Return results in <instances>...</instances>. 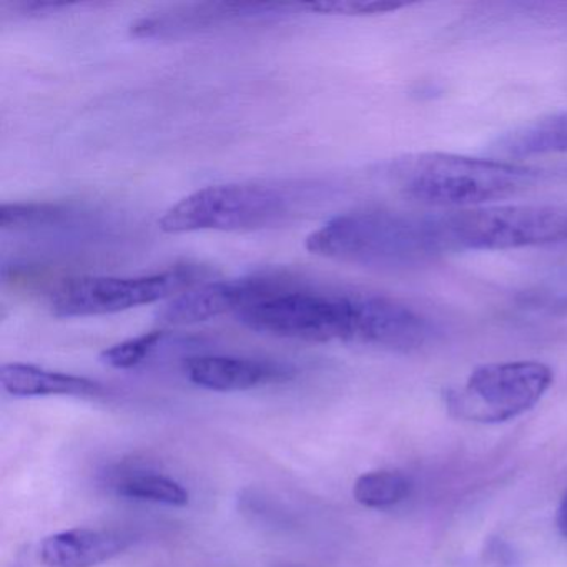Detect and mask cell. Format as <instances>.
I'll return each mask as SVG.
<instances>
[{
    "instance_id": "8",
    "label": "cell",
    "mask_w": 567,
    "mask_h": 567,
    "mask_svg": "<svg viewBox=\"0 0 567 567\" xmlns=\"http://www.w3.org/2000/svg\"><path fill=\"white\" fill-rule=\"evenodd\" d=\"M305 4L278 2H205L181 6L168 11L154 12L137 19L131 25V35L137 39H177L202 34L212 29L240 22L268 21L291 16Z\"/></svg>"
},
{
    "instance_id": "15",
    "label": "cell",
    "mask_w": 567,
    "mask_h": 567,
    "mask_svg": "<svg viewBox=\"0 0 567 567\" xmlns=\"http://www.w3.org/2000/svg\"><path fill=\"white\" fill-rule=\"evenodd\" d=\"M114 493L127 499L185 507L190 494L178 481L154 471H128L114 481Z\"/></svg>"
},
{
    "instance_id": "16",
    "label": "cell",
    "mask_w": 567,
    "mask_h": 567,
    "mask_svg": "<svg viewBox=\"0 0 567 567\" xmlns=\"http://www.w3.org/2000/svg\"><path fill=\"white\" fill-rule=\"evenodd\" d=\"M410 491V480L403 473L381 470L358 477L353 486V496L361 506L384 509L406 499Z\"/></svg>"
},
{
    "instance_id": "12",
    "label": "cell",
    "mask_w": 567,
    "mask_h": 567,
    "mask_svg": "<svg viewBox=\"0 0 567 567\" xmlns=\"http://www.w3.org/2000/svg\"><path fill=\"white\" fill-rule=\"evenodd\" d=\"M0 386L14 398H97L105 394L104 384L97 380L29 363H8L0 368Z\"/></svg>"
},
{
    "instance_id": "5",
    "label": "cell",
    "mask_w": 567,
    "mask_h": 567,
    "mask_svg": "<svg viewBox=\"0 0 567 567\" xmlns=\"http://www.w3.org/2000/svg\"><path fill=\"white\" fill-rule=\"evenodd\" d=\"M437 255L567 244V205H493L427 214Z\"/></svg>"
},
{
    "instance_id": "18",
    "label": "cell",
    "mask_w": 567,
    "mask_h": 567,
    "mask_svg": "<svg viewBox=\"0 0 567 567\" xmlns=\"http://www.w3.org/2000/svg\"><path fill=\"white\" fill-rule=\"evenodd\" d=\"M305 6H307V11H313L317 14L358 18V16L390 14V12L408 8L411 2H403V0H333L331 2L330 0V2H315V4Z\"/></svg>"
},
{
    "instance_id": "13",
    "label": "cell",
    "mask_w": 567,
    "mask_h": 567,
    "mask_svg": "<svg viewBox=\"0 0 567 567\" xmlns=\"http://www.w3.org/2000/svg\"><path fill=\"white\" fill-rule=\"evenodd\" d=\"M89 220V212L61 204H4L0 207V228L4 234H31L78 227Z\"/></svg>"
},
{
    "instance_id": "1",
    "label": "cell",
    "mask_w": 567,
    "mask_h": 567,
    "mask_svg": "<svg viewBox=\"0 0 567 567\" xmlns=\"http://www.w3.org/2000/svg\"><path fill=\"white\" fill-rule=\"evenodd\" d=\"M248 330L307 343L367 344L403 351L417 317L393 298L363 291L320 290L291 278L285 287L235 315Z\"/></svg>"
},
{
    "instance_id": "7",
    "label": "cell",
    "mask_w": 567,
    "mask_h": 567,
    "mask_svg": "<svg viewBox=\"0 0 567 567\" xmlns=\"http://www.w3.org/2000/svg\"><path fill=\"white\" fill-rule=\"evenodd\" d=\"M553 384V370L539 361H506L476 368L460 390L447 393L451 414L497 424L533 410Z\"/></svg>"
},
{
    "instance_id": "2",
    "label": "cell",
    "mask_w": 567,
    "mask_h": 567,
    "mask_svg": "<svg viewBox=\"0 0 567 567\" xmlns=\"http://www.w3.org/2000/svg\"><path fill=\"white\" fill-rule=\"evenodd\" d=\"M320 198L310 182H238L210 185L182 198L158 225L165 234L257 231L303 217Z\"/></svg>"
},
{
    "instance_id": "10",
    "label": "cell",
    "mask_w": 567,
    "mask_h": 567,
    "mask_svg": "<svg viewBox=\"0 0 567 567\" xmlns=\"http://www.w3.org/2000/svg\"><path fill=\"white\" fill-rule=\"evenodd\" d=\"M184 371L195 386L218 393L247 391L265 384L281 383L295 377V370L277 361L254 358L198 354L184 361Z\"/></svg>"
},
{
    "instance_id": "14",
    "label": "cell",
    "mask_w": 567,
    "mask_h": 567,
    "mask_svg": "<svg viewBox=\"0 0 567 567\" xmlns=\"http://www.w3.org/2000/svg\"><path fill=\"white\" fill-rule=\"evenodd\" d=\"M497 151L514 158L567 154V111L511 132L497 142Z\"/></svg>"
},
{
    "instance_id": "19",
    "label": "cell",
    "mask_w": 567,
    "mask_h": 567,
    "mask_svg": "<svg viewBox=\"0 0 567 567\" xmlns=\"http://www.w3.org/2000/svg\"><path fill=\"white\" fill-rule=\"evenodd\" d=\"M6 8H11L16 16L22 18H41V16L58 14V12L65 11V9L75 8L74 2H58V0H21V2H9L2 4Z\"/></svg>"
},
{
    "instance_id": "3",
    "label": "cell",
    "mask_w": 567,
    "mask_h": 567,
    "mask_svg": "<svg viewBox=\"0 0 567 567\" xmlns=\"http://www.w3.org/2000/svg\"><path fill=\"white\" fill-rule=\"evenodd\" d=\"M391 182L408 200L426 207L480 208L536 184L539 171L516 162L453 154H414L391 164Z\"/></svg>"
},
{
    "instance_id": "11",
    "label": "cell",
    "mask_w": 567,
    "mask_h": 567,
    "mask_svg": "<svg viewBox=\"0 0 567 567\" xmlns=\"http://www.w3.org/2000/svg\"><path fill=\"white\" fill-rule=\"evenodd\" d=\"M132 544L134 536L125 530L75 527L45 537L39 557L48 567H95L121 556Z\"/></svg>"
},
{
    "instance_id": "6",
    "label": "cell",
    "mask_w": 567,
    "mask_h": 567,
    "mask_svg": "<svg viewBox=\"0 0 567 567\" xmlns=\"http://www.w3.org/2000/svg\"><path fill=\"white\" fill-rule=\"evenodd\" d=\"M210 277V268L187 264L137 277L72 278L55 288L49 307L58 318L121 313L178 297Z\"/></svg>"
},
{
    "instance_id": "9",
    "label": "cell",
    "mask_w": 567,
    "mask_h": 567,
    "mask_svg": "<svg viewBox=\"0 0 567 567\" xmlns=\"http://www.w3.org/2000/svg\"><path fill=\"white\" fill-rule=\"evenodd\" d=\"M293 277L281 274H257L230 280H212L172 298L158 310L165 324H194L228 313H240L255 301L285 287Z\"/></svg>"
},
{
    "instance_id": "17",
    "label": "cell",
    "mask_w": 567,
    "mask_h": 567,
    "mask_svg": "<svg viewBox=\"0 0 567 567\" xmlns=\"http://www.w3.org/2000/svg\"><path fill=\"white\" fill-rule=\"evenodd\" d=\"M167 331L154 330L148 333L138 334L131 340L122 341L102 351L101 361L115 370H128L144 363L167 338Z\"/></svg>"
},
{
    "instance_id": "20",
    "label": "cell",
    "mask_w": 567,
    "mask_h": 567,
    "mask_svg": "<svg viewBox=\"0 0 567 567\" xmlns=\"http://www.w3.org/2000/svg\"><path fill=\"white\" fill-rule=\"evenodd\" d=\"M557 527H559L560 534L567 539V493L564 494L559 509H557Z\"/></svg>"
},
{
    "instance_id": "4",
    "label": "cell",
    "mask_w": 567,
    "mask_h": 567,
    "mask_svg": "<svg viewBox=\"0 0 567 567\" xmlns=\"http://www.w3.org/2000/svg\"><path fill=\"white\" fill-rule=\"evenodd\" d=\"M310 254L374 270H410L436 260L426 214L360 210L338 215L311 231Z\"/></svg>"
}]
</instances>
